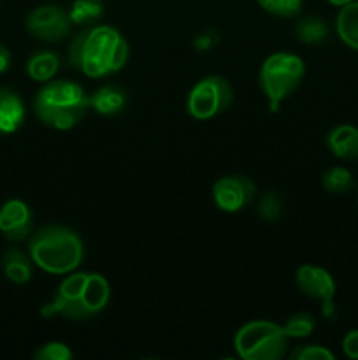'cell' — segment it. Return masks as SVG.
Masks as SVG:
<instances>
[{
  "instance_id": "6da1fadb",
  "label": "cell",
  "mask_w": 358,
  "mask_h": 360,
  "mask_svg": "<svg viewBox=\"0 0 358 360\" xmlns=\"http://www.w3.org/2000/svg\"><path fill=\"white\" fill-rule=\"evenodd\" d=\"M128 60V42L114 27L91 25L72 39L69 62L88 77H104L125 67Z\"/></svg>"
},
{
  "instance_id": "7a4b0ae2",
  "label": "cell",
  "mask_w": 358,
  "mask_h": 360,
  "mask_svg": "<svg viewBox=\"0 0 358 360\" xmlns=\"http://www.w3.org/2000/svg\"><path fill=\"white\" fill-rule=\"evenodd\" d=\"M109 301L111 285L107 278L98 273L74 271L58 285L53 299L42 306L41 313L46 319L60 315L72 322H84L100 315Z\"/></svg>"
},
{
  "instance_id": "3957f363",
  "label": "cell",
  "mask_w": 358,
  "mask_h": 360,
  "mask_svg": "<svg viewBox=\"0 0 358 360\" xmlns=\"http://www.w3.org/2000/svg\"><path fill=\"white\" fill-rule=\"evenodd\" d=\"M27 252L34 266L55 276L77 271L84 259L81 236L65 225H42L28 238Z\"/></svg>"
},
{
  "instance_id": "277c9868",
  "label": "cell",
  "mask_w": 358,
  "mask_h": 360,
  "mask_svg": "<svg viewBox=\"0 0 358 360\" xmlns=\"http://www.w3.org/2000/svg\"><path fill=\"white\" fill-rule=\"evenodd\" d=\"M34 115L55 130H70L90 111V95L76 81L51 79L35 94Z\"/></svg>"
},
{
  "instance_id": "5b68a950",
  "label": "cell",
  "mask_w": 358,
  "mask_h": 360,
  "mask_svg": "<svg viewBox=\"0 0 358 360\" xmlns=\"http://www.w3.org/2000/svg\"><path fill=\"white\" fill-rule=\"evenodd\" d=\"M305 76V63L298 55L277 51L267 56L260 67V90L269 101V108L277 112L281 102L286 101L300 86Z\"/></svg>"
},
{
  "instance_id": "8992f818",
  "label": "cell",
  "mask_w": 358,
  "mask_h": 360,
  "mask_svg": "<svg viewBox=\"0 0 358 360\" xmlns=\"http://www.w3.org/2000/svg\"><path fill=\"white\" fill-rule=\"evenodd\" d=\"M290 338L283 326L270 320H253L235 333V354L242 360H281L288 354Z\"/></svg>"
},
{
  "instance_id": "52a82bcc",
  "label": "cell",
  "mask_w": 358,
  "mask_h": 360,
  "mask_svg": "<svg viewBox=\"0 0 358 360\" xmlns=\"http://www.w3.org/2000/svg\"><path fill=\"white\" fill-rule=\"evenodd\" d=\"M234 102V90L225 77L211 74L193 84L186 98V111L199 122H207L227 111Z\"/></svg>"
},
{
  "instance_id": "ba28073f",
  "label": "cell",
  "mask_w": 358,
  "mask_h": 360,
  "mask_svg": "<svg viewBox=\"0 0 358 360\" xmlns=\"http://www.w3.org/2000/svg\"><path fill=\"white\" fill-rule=\"evenodd\" d=\"M27 32L34 39L48 44H56L69 37L72 21L69 11L55 4H42L34 7L25 20Z\"/></svg>"
},
{
  "instance_id": "9c48e42d",
  "label": "cell",
  "mask_w": 358,
  "mask_h": 360,
  "mask_svg": "<svg viewBox=\"0 0 358 360\" xmlns=\"http://www.w3.org/2000/svg\"><path fill=\"white\" fill-rule=\"evenodd\" d=\"M256 199V185L249 176L228 174L213 185V200L218 210L237 213Z\"/></svg>"
},
{
  "instance_id": "30bf717a",
  "label": "cell",
  "mask_w": 358,
  "mask_h": 360,
  "mask_svg": "<svg viewBox=\"0 0 358 360\" xmlns=\"http://www.w3.org/2000/svg\"><path fill=\"white\" fill-rule=\"evenodd\" d=\"M34 232V213L21 199H9L0 206V234L11 243H21Z\"/></svg>"
},
{
  "instance_id": "8fae6325",
  "label": "cell",
  "mask_w": 358,
  "mask_h": 360,
  "mask_svg": "<svg viewBox=\"0 0 358 360\" xmlns=\"http://www.w3.org/2000/svg\"><path fill=\"white\" fill-rule=\"evenodd\" d=\"M295 283L298 290L307 297L319 302L332 301L336 297V280L326 269L312 264H304L295 273Z\"/></svg>"
},
{
  "instance_id": "7c38bea8",
  "label": "cell",
  "mask_w": 358,
  "mask_h": 360,
  "mask_svg": "<svg viewBox=\"0 0 358 360\" xmlns=\"http://www.w3.org/2000/svg\"><path fill=\"white\" fill-rule=\"evenodd\" d=\"M27 118L23 98L14 90L0 86V136L18 132Z\"/></svg>"
},
{
  "instance_id": "4fadbf2b",
  "label": "cell",
  "mask_w": 358,
  "mask_h": 360,
  "mask_svg": "<svg viewBox=\"0 0 358 360\" xmlns=\"http://www.w3.org/2000/svg\"><path fill=\"white\" fill-rule=\"evenodd\" d=\"M326 148L340 160H358V127L343 123L326 134Z\"/></svg>"
},
{
  "instance_id": "5bb4252c",
  "label": "cell",
  "mask_w": 358,
  "mask_h": 360,
  "mask_svg": "<svg viewBox=\"0 0 358 360\" xmlns=\"http://www.w3.org/2000/svg\"><path fill=\"white\" fill-rule=\"evenodd\" d=\"M2 271L4 276L14 285H27L34 276V262L28 252L11 246L2 253Z\"/></svg>"
},
{
  "instance_id": "9a60e30c",
  "label": "cell",
  "mask_w": 358,
  "mask_h": 360,
  "mask_svg": "<svg viewBox=\"0 0 358 360\" xmlns=\"http://www.w3.org/2000/svg\"><path fill=\"white\" fill-rule=\"evenodd\" d=\"M126 108V91L116 84H105L90 95V109L100 116L119 115Z\"/></svg>"
},
{
  "instance_id": "2e32d148",
  "label": "cell",
  "mask_w": 358,
  "mask_h": 360,
  "mask_svg": "<svg viewBox=\"0 0 358 360\" xmlns=\"http://www.w3.org/2000/svg\"><path fill=\"white\" fill-rule=\"evenodd\" d=\"M60 69V56L55 51H48V49H41L28 56L27 65V76L35 83H48L56 76Z\"/></svg>"
},
{
  "instance_id": "e0dca14e",
  "label": "cell",
  "mask_w": 358,
  "mask_h": 360,
  "mask_svg": "<svg viewBox=\"0 0 358 360\" xmlns=\"http://www.w3.org/2000/svg\"><path fill=\"white\" fill-rule=\"evenodd\" d=\"M336 32L337 37L347 48L358 51V0L339 7L336 16Z\"/></svg>"
},
{
  "instance_id": "ac0fdd59",
  "label": "cell",
  "mask_w": 358,
  "mask_h": 360,
  "mask_svg": "<svg viewBox=\"0 0 358 360\" xmlns=\"http://www.w3.org/2000/svg\"><path fill=\"white\" fill-rule=\"evenodd\" d=\"M323 188L329 193H336V195H344L357 188V179H354L353 172L343 165H333V167L326 169L321 176Z\"/></svg>"
},
{
  "instance_id": "d6986e66",
  "label": "cell",
  "mask_w": 358,
  "mask_h": 360,
  "mask_svg": "<svg viewBox=\"0 0 358 360\" xmlns=\"http://www.w3.org/2000/svg\"><path fill=\"white\" fill-rule=\"evenodd\" d=\"M295 35H297L302 44L316 46L321 44V42H325L329 39L330 28L326 25V21L321 20V18L305 16L295 27Z\"/></svg>"
},
{
  "instance_id": "ffe728a7",
  "label": "cell",
  "mask_w": 358,
  "mask_h": 360,
  "mask_svg": "<svg viewBox=\"0 0 358 360\" xmlns=\"http://www.w3.org/2000/svg\"><path fill=\"white\" fill-rule=\"evenodd\" d=\"M102 14H104L102 0H74L69 9L70 21L79 27H91L100 20Z\"/></svg>"
},
{
  "instance_id": "44dd1931",
  "label": "cell",
  "mask_w": 358,
  "mask_h": 360,
  "mask_svg": "<svg viewBox=\"0 0 358 360\" xmlns=\"http://www.w3.org/2000/svg\"><path fill=\"white\" fill-rule=\"evenodd\" d=\"M283 329L290 340H304L316 329V320L311 313H295L283 323Z\"/></svg>"
},
{
  "instance_id": "7402d4cb",
  "label": "cell",
  "mask_w": 358,
  "mask_h": 360,
  "mask_svg": "<svg viewBox=\"0 0 358 360\" xmlns=\"http://www.w3.org/2000/svg\"><path fill=\"white\" fill-rule=\"evenodd\" d=\"M265 13L277 18H293L300 14L304 0H256Z\"/></svg>"
},
{
  "instance_id": "603a6c76",
  "label": "cell",
  "mask_w": 358,
  "mask_h": 360,
  "mask_svg": "<svg viewBox=\"0 0 358 360\" xmlns=\"http://www.w3.org/2000/svg\"><path fill=\"white\" fill-rule=\"evenodd\" d=\"M34 360H72L74 354L70 350L69 345L62 343V341H48V343L41 345L35 348L32 354Z\"/></svg>"
},
{
  "instance_id": "cb8c5ba5",
  "label": "cell",
  "mask_w": 358,
  "mask_h": 360,
  "mask_svg": "<svg viewBox=\"0 0 358 360\" xmlns=\"http://www.w3.org/2000/svg\"><path fill=\"white\" fill-rule=\"evenodd\" d=\"M258 214L265 221L279 220L283 214V199L277 192H265L258 200Z\"/></svg>"
},
{
  "instance_id": "d4e9b609",
  "label": "cell",
  "mask_w": 358,
  "mask_h": 360,
  "mask_svg": "<svg viewBox=\"0 0 358 360\" xmlns=\"http://www.w3.org/2000/svg\"><path fill=\"white\" fill-rule=\"evenodd\" d=\"M288 357L291 360H333L336 355H333V352H330L326 347H321V345L307 343L297 345V347L288 354Z\"/></svg>"
},
{
  "instance_id": "484cf974",
  "label": "cell",
  "mask_w": 358,
  "mask_h": 360,
  "mask_svg": "<svg viewBox=\"0 0 358 360\" xmlns=\"http://www.w3.org/2000/svg\"><path fill=\"white\" fill-rule=\"evenodd\" d=\"M343 352L347 359L358 360V329L347 330L343 338Z\"/></svg>"
},
{
  "instance_id": "4316f807",
  "label": "cell",
  "mask_w": 358,
  "mask_h": 360,
  "mask_svg": "<svg viewBox=\"0 0 358 360\" xmlns=\"http://www.w3.org/2000/svg\"><path fill=\"white\" fill-rule=\"evenodd\" d=\"M218 41H220V37H218V35H213L211 30H207L204 32L202 35H199L193 44H195V48L199 49V51H209L211 48H214V46L218 44Z\"/></svg>"
},
{
  "instance_id": "83f0119b",
  "label": "cell",
  "mask_w": 358,
  "mask_h": 360,
  "mask_svg": "<svg viewBox=\"0 0 358 360\" xmlns=\"http://www.w3.org/2000/svg\"><path fill=\"white\" fill-rule=\"evenodd\" d=\"M11 65H13V55H11L9 48L0 42V74L7 72L11 69Z\"/></svg>"
},
{
  "instance_id": "f1b7e54d",
  "label": "cell",
  "mask_w": 358,
  "mask_h": 360,
  "mask_svg": "<svg viewBox=\"0 0 358 360\" xmlns=\"http://www.w3.org/2000/svg\"><path fill=\"white\" fill-rule=\"evenodd\" d=\"M321 315H323V319H326V320H336L337 306H336V302H333V299L332 301L321 302Z\"/></svg>"
},
{
  "instance_id": "f546056e",
  "label": "cell",
  "mask_w": 358,
  "mask_h": 360,
  "mask_svg": "<svg viewBox=\"0 0 358 360\" xmlns=\"http://www.w3.org/2000/svg\"><path fill=\"white\" fill-rule=\"evenodd\" d=\"M326 2L332 4V6H336V7H343V6H346V4L353 2V0H326Z\"/></svg>"
}]
</instances>
